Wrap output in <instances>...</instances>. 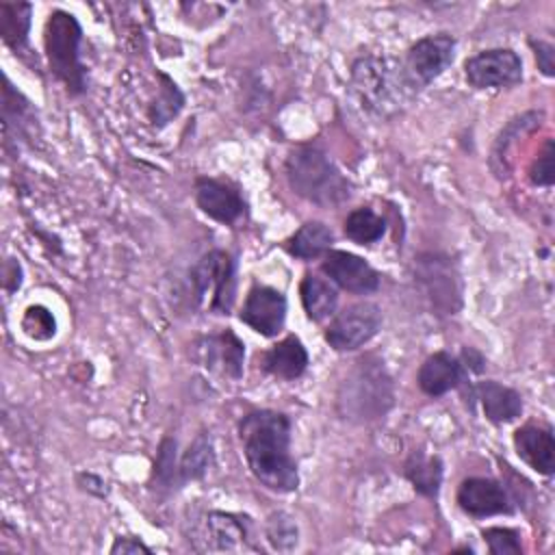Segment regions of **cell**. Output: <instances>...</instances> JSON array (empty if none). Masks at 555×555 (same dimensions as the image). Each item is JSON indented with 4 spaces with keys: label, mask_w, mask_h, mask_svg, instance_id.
<instances>
[{
    "label": "cell",
    "mask_w": 555,
    "mask_h": 555,
    "mask_svg": "<svg viewBox=\"0 0 555 555\" xmlns=\"http://www.w3.org/2000/svg\"><path fill=\"white\" fill-rule=\"evenodd\" d=\"M238 440L251 475L269 490L286 494L299 488L291 453V421L278 410H254L238 423Z\"/></svg>",
    "instance_id": "1"
},
{
    "label": "cell",
    "mask_w": 555,
    "mask_h": 555,
    "mask_svg": "<svg viewBox=\"0 0 555 555\" xmlns=\"http://www.w3.org/2000/svg\"><path fill=\"white\" fill-rule=\"evenodd\" d=\"M284 171L291 189L310 204L332 208L351 197V182L334 160L314 145H297L286 156Z\"/></svg>",
    "instance_id": "2"
},
{
    "label": "cell",
    "mask_w": 555,
    "mask_h": 555,
    "mask_svg": "<svg viewBox=\"0 0 555 555\" xmlns=\"http://www.w3.org/2000/svg\"><path fill=\"white\" fill-rule=\"evenodd\" d=\"M414 89L403 63L388 56L366 54L351 65V93L369 113L388 115L397 111L405 93Z\"/></svg>",
    "instance_id": "3"
},
{
    "label": "cell",
    "mask_w": 555,
    "mask_h": 555,
    "mask_svg": "<svg viewBox=\"0 0 555 555\" xmlns=\"http://www.w3.org/2000/svg\"><path fill=\"white\" fill-rule=\"evenodd\" d=\"M395 403L392 377L375 358L360 360L340 382L336 405L343 418L375 421L384 416Z\"/></svg>",
    "instance_id": "4"
},
{
    "label": "cell",
    "mask_w": 555,
    "mask_h": 555,
    "mask_svg": "<svg viewBox=\"0 0 555 555\" xmlns=\"http://www.w3.org/2000/svg\"><path fill=\"white\" fill-rule=\"evenodd\" d=\"M80 43H82V28L76 15L67 11H52L46 28H43V48L50 72L56 80L63 82L69 95H80L87 91L89 78L87 67L80 59Z\"/></svg>",
    "instance_id": "5"
},
{
    "label": "cell",
    "mask_w": 555,
    "mask_h": 555,
    "mask_svg": "<svg viewBox=\"0 0 555 555\" xmlns=\"http://www.w3.org/2000/svg\"><path fill=\"white\" fill-rule=\"evenodd\" d=\"M191 286L197 304L215 314H228L236 297V260L223 249L204 254L191 269Z\"/></svg>",
    "instance_id": "6"
},
{
    "label": "cell",
    "mask_w": 555,
    "mask_h": 555,
    "mask_svg": "<svg viewBox=\"0 0 555 555\" xmlns=\"http://www.w3.org/2000/svg\"><path fill=\"white\" fill-rule=\"evenodd\" d=\"M382 327V310L371 304H353L338 312L325 330V343L334 351H356L364 347Z\"/></svg>",
    "instance_id": "7"
},
{
    "label": "cell",
    "mask_w": 555,
    "mask_h": 555,
    "mask_svg": "<svg viewBox=\"0 0 555 555\" xmlns=\"http://www.w3.org/2000/svg\"><path fill=\"white\" fill-rule=\"evenodd\" d=\"M464 76L475 89L512 87L522 80V59L509 48H490L466 59Z\"/></svg>",
    "instance_id": "8"
},
{
    "label": "cell",
    "mask_w": 555,
    "mask_h": 555,
    "mask_svg": "<svg viewBox=\"0 0 555 555\" xmlns=\"http://www.w3.org/2000/svg\"><path fill=\"white\" fill-rule=\"evenodd\" d=\"M455 59V39L447 33H436L418 39L405 54V72L412 85L427 87L434 82Z\"/></svg>",
    "instance_id": "9"
},
{
    "label": "cell",
    "mask_w": 555,
    "mask_h": 555,
    "mask_svg": "<svg viewBox=\"0 0 555 555\" xmlns=\"http://www.w3.org/2000/svg\"><path fill=\"white\" fill-rule=\"evenodd\" d=\"M416 278L423 284L431 306L442 314H455L462 304L460 275L447 256L425 254L416 260Z\"/></svg>",
    "instance_id": "10"
},
{
    "label": "cell",
    "mask_w": 555,
    "mask_h": 555,
    "mask_svg": "<svg viewBox=\"0 0 555 555\" xmlns=\"http://www.w3.org/2000/svg\"><path fill=\"white\" fill-rule=\"evenodd\" d=\"M286 308L288 304L282 291L267 284H254L245 297L238 319L260 336L271 338L284 327Z\"/></svg>",
    "instance_id": "11"
},
{
    "label": "cell",
    "mask_w": 555,
    "mask_h": 555,
    "mask_svg": "<svg viewBox=\"0 0 555 555\" xmlns=\"http://www.w3.org/2000/svg\"><path fill=\"white\" fill-rule=\"evenodd\" d=\"M457 505L470 518H490V516H509L514 514V501L499 483L490 477H468L457 488Z\"/></svg>",
    "instance_id": "12"
},
{
    "label": "cell",
    "mask_w": 555,
    "mask_h": 555,
    "mask_svg": "<svg viewBox=\"0 0 555 555\" xmlns=\"http://www.w3.org/2000/svg\"><path fill=\"white\" fill-rule=\"evenodd\" d=\"M323 273L336 286L353 295H371L379 288V273L358 254L345 249H330L321 262Z\"/></svg>",
    "instance_id": "13"
},
{
    "label": "cell",
    "mask_w": 555,
    "mask_h": 555,
    "mask_svg": "<svg viewBox=\"0 0 555 555\" xmlns=\"http://www.w3.org/2000/svg\"><path fill=\"white\" fill-rule=\"evenodd\" d=\"M195 204L206 217L223 225H234L247 208L243 195L232 182L206 176L195 180Z\"/></svg>",
    "instance_id": "14"
},
{
    "label": "cell",
    "mask_w": 555,
    "mask_h": 555,
    "mask_svg": "<svg viewBox=\"0 0 555 555\" xmlns=\"http://www.w3.org/2000/svg\"><path fill=\"white\" fill-rule=\"evenodd\" d=\"M418 388L429 397H442L468 382V371L457 356L449 351L431 353L416 373Z\"/></svg>",
    "instance_id": "15"
},
{
    "label": "cell",
    "mask_w": 555,
    "mask_h": 555,
    "mask_svg": "<svg viewBox=\"0 0 555 555\" xmlns=\"http://www.w3.org/2000/svg\"><path fill=\"white\" fill-rule=\"evenodd\" d=\"M468 397L479 401L483 416L494 425H505L522 414V397L518 390L499 384L494 379H483L470 386Z\"/></svg>",
    "instance_id": "16"
},
{
    "label": "cell",
    "mask_w": 555,
    "mask_h": 555,
    "mask_svg": "<svg viewBox=\"0 0 555 555\" xmlns=\"http://www.w3.org/2000/svg\"><path fill=\"white\" fill-rule=\"evenodd\" d=\"M514 449L518 457L540 475L555 470V438L546 425H525L514 431Z\"/></svg>",
    "instance_id": "17"
},
{
    "label": "cell",
    "mask_w": 555,
    "mask_h": 555,
    "mask_svg": "<svg viewBox=\"0 0 555 555\" xmlns=\"http://www.w3.org/2000/svg\"><path fill=\"white\" fill-rule=\"evenodd\" d=\"M204 542L210 551H236L256 546L249 542V518L230 512H208L204 520Z\"/></svg>",
    "instance_id": "18"
},
{
    "label": "cell",
    "mask_w": 555,
    "mask_h": 555,
    "mask_svg": "<svg viewBox=\"0 0 555 555\" xmlns=\"http://www.w3.org/2000/svg\"><path fill=\"white\" fill-rule=\"evenodd\" d=\"M202 356L206 369L210 371H217L230 379H238L243 375L245 345L230 327L219 334L206 336L202 340Z\"/></svg>",
    "instance_id": "19"
},
{
    "label": "cell",
    "mask_w": 555,
    "mask_h": 555,
    "mask_svg": "<svg viewBox=\"0 0 555 555\" xmlns=\"http://www.w3.org/2000/svg\"><path fill=\"white\" fill-rule=\"evenodd\" d=\"M308 364H310L308 351L295 334H288L286 338H282L278 345H273L271 349H267L260 356L262 371L269 373L271 377L284 379V382H293V379L301 377L306 373Z\"/></svg>",
    "instance_id": "20"
},
{
    "label": "cell",
    "mask_w": 555,
    "mask_h": 555,
    "mask_svg": "<svg viewBox=\"0 0 555 555\" xmlns=\"http://www.w3.org/2000/svg\"><path fill=\"white\" fill-rule=\"evenodd\" d=\"M299 297H301V306L306 310V317L314 323H321L327 317H332L336 312V306H338L336 286L330 280L319 278L314 273L304 275V280L299 284Z\"/></svg>",
    "instance_id": "21"
},
{
    "label": "cell",
    "mask_w": 555,
    "mask_h": 555,
    "mask_svg": "<svg viewBox=\"0 0 555 555\" xmlns=\"http://www.w3.org/2000/svg\"><path fill=\"white\" fill-rule=\"evenodd\" d=\"M403 475L418 494L436 499L444 475L442 460L438 455H425L421 449L412 451L403 464Z\"/></svg>",
    "instance_id": "22"
},
{
    "label": "cell",
    "mask_w": 555,
    "mask_h": 555,
    "mask_svg": "<svg viewBox=\"0 0 555 555\" xmlns=\"http://www.w3.org/2000/svg\"><path fill=\"white\" fill-rule=\"evenodd\" d=\"M332 245L334 232L321 221H308L286 241V251L299 260H314L325 256Z\"/></svg>",
    "instance_id": "23"
},
{
    "label": "cell",
    "mask_w": 555,
    "mask_h": 555,
    "mask_svg": "<svg viewBox=\"0 0 555 555\" xmlns=\"http://www.w3.org/2000/svg\"><path fill=\"white\" fill-rule=\"evenodd\" d=\"M33 4L28 2H0V35L2 41L15 50H28Z\"/></svg>",
    "instance_id": "24"
},
{
    "label": "cell",
    "mask_w": 555,
    "mask_h": 555,
    "mask_svg": "<svg viewBox=\"0 0 555 555\" xmlns=\"http://www.w3.org/2000/svg\"><path fill=\"white\" fill-rule=\"evenodd\" d=\"M158 95L147 108V119L154 128H165L184 106V93L167 74L158 72Z\"/></svg>",
    "instance_id": "25"
},
{
    "label": "cell",
    "mask_w": 555,
    "mask_h": 555,
    "mask_svg": "<svg viewBox=\"0 0 555 555\" xmlns=\"http://www.w3.org/2000/svg\"><path fill=\"white\" fill-rule=\"evenodd\" d=\"M345 236L358 245H373L386 234V221L369 206L353 208L345 223H343Z\"/></svg>",
    "instance_id": "26"
},
{
    "label": "cell",
    "mask_w": 555,
    "mask_h": 555,
    "mask_svg": "<svg viewBox=\"0 0 555 555\" xmlns=\"http://www.w3.org/2000/svg\"><path fill=\"white\" fill-rule=\"evenodd\" d=\"M212 460H215V453H212L210 436L199 434V436L189 444L186 453H184L182 460H180V466H178L180 481L202 479V477L208 473Z\"/></svg>",
    "instance_id": "27"
},
{
    "label": "cell",
    "mask_w": 555,
    "mask_h": 555,
    "mask_svg": "<svg viewBox=\"0 0 555 555\" xmlns=\"http://www.w3.org/2000/svg\"><path fill=\"white\" fill-rule=\"evenodd\" d=\"M22 330L33 340H50L56 334V319L46 306H28L22 317Z\"/></svg>",
    "instance_id": "28"
},
{
    "label": "cell",
    "mask_w": 555,
    "mask_h": 555,
    "mask_svg": "<svg viewBox=\"0 0 555 555\" xmlns=\"http://www.w3.org/2000/svg\"><path fill=\"white\" fill-rule=\"evenodd\" d=\"M267 540L275 551H291L297 546V525L291 516L278 512L267 520Z\"/></svg>",
    "instance_id": "29"
},
{
    "label": "cell",
    "mask_w": 555,
    "mask_h": 555,
    "mask_svg": "<svg viewBox=\"0 0 555 555\" xmlns=\"http://www.w3.org/2000/svg\"><path fill=\"white\" fill-rule=\"evenodd\" d=\"M483 542L492 555H516L522 553L520 533L509 527H488L481 531Z\"/></svg>",
    "instance_id": "30"
},
{
    "label": "cell",
    "mask_w": 555,
    "mask_h": 555,
    "mask_svg": "<svg viewBox=\"0 0 555 555\" xmlns=\"http://www.w3.org/2000/svg\"><path fill=\"white\" fill-rule=\"evenodd\" d=\"M553 158H555V145H553V139H548L544 143V147L538 152V156L533 158L531 167H529V180L535 186H551L553 184V178H555Z\"/></svg>",
    "instance_id": "31"
},
{
    "label": "cell",
    "mask_w": 555,
    "mask_h": 555,
    "mask_svg": "<svg viewBox=\"0 0 555 555\" xmlns=\"http://www.w3.org/2000/svg\"><path fill=\"white\" fill-rule=\"evenodd\" d=\"M178 475L176 468V440L173 438H165L158 447V455L154 462V477L160 486H171L173 479Z\"/></svg>",
    "instance_id": "32"
},
{
    "label": "cell",
    "mask_w": 555,
    "mask_h": 555,
    "mask_svg": "<svg viewBox=\"0 0 555 555\" xmlns=\"http://www.w3.org/2000/svg\"><path fill=\"white\" fill-rule=\"evenodd\" d=\"M529 46L533 48V54H535V63H538V69L544 74V76H555V48L542 39H531Z\"/></svg>",
    "instance_id": "33"
},
{
    "label": "cell",
    "mask_w": 555,
    "mask_h": 555,
    "mask_svg": "<svg viewBox=\"0 0 555 555\" xmlns=\"http://www.w3.org/2000/svg\"><path fill=\"white\" fill-rule=\"evenodd\" d=\"M111 553L113 555H117V553H152V548L134 535H119V538H115Z\"/></svg>",
    "instance_id": "34"
},
{
    "label": "cell",
    "mask_w": 555,
    "mask_h": 555,
    "mask_svg": "<svg viewBox=\"0 0 555 555\" xmlns=\"http://www.w3.org/2000/svg\"><path fill=\"white\" fill-rule=\"evenodd\" d=\"M460 360H462V364L466 366L468 373H470V371H473V373H481V371H483V364H486L483 356H481L479 351H475L473 347H464Z\"/></svg>",
    "instance_id": "35"
},
{
    "label": "cell",
    "mask_w": 555,
    "mask_h": 555,
    "mask_svg": "<svg viewBox=\"0 0 555 555\" xmlns=\"http://www.w3.org/2000/svg\"><path fill=\"white\" fill-rule=\"evenodd\" d=\"M11 280H13L15 288H20V284H22V267H20V262H17L15 258H9L7 264H4V280H2L4 288L11 286V284H9Z\"/></svg>",
    "instance_id": "36"
}]
</instances>
